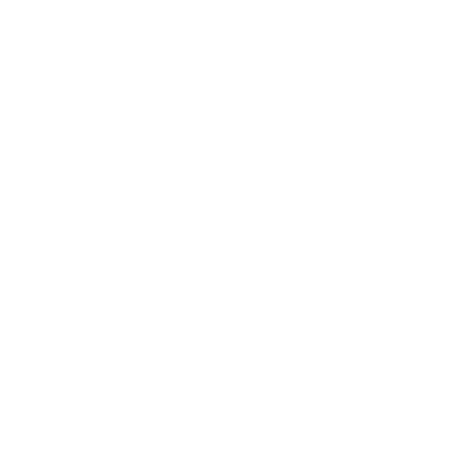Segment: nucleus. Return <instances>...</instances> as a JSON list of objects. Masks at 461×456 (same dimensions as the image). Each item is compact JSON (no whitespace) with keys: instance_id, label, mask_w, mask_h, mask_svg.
I'll use <instances>...</instances> for the list:
<instances>
[]
</instances>
